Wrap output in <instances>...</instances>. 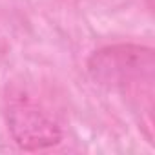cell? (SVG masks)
<instances>
[{"label": "cell", "instance_id": "obj_2", "mask_svg": "<svg viewBox=\"0 0 155 155\" xmlns=\"http://www.w3.org/2000/svg\"><path fill=\"white\" fill-rule=\"evenodd\" d=\"M8 128L13 140L28 151L55 146L62 139L58 124L29 101L13 102L8 108Z\"/></svg>", "mask_w": 155, "mask_h": 155}, {"label": "cell", "instance_id": "obj_1", "mask_svg": "<svg viewBox=\"0 0 155 155\" xmlns=\"http://www.w3.org/2000/svg\"><path fill=\"white\" fill-rule=\"evenodd\" d=\"M90 73L101 84L120 88L140 79L142 71H151V49L140 46H113L95 51L90 58Z\"/></svg>", "mask_w": 155, "mask_h": 155}]
</instances>
